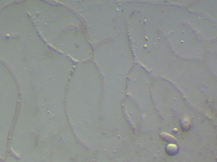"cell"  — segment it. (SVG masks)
Returning <instances> with one entry per match:
<instances>
[{"instance_id": "obj_1", "label": "cell", "mask_w": 217, "mask_h": 162, "mask_svg": "<svg viewBox=\"0 0 217 162\" xmlns=\"http://www.w3.org/2000/svg\"><path fill=\"white\" fill-rule=\"evenodd\" d=\"M160 136L163 139L167 141L168 142H170L171 143H174L176 142V139L172 136L165 133L161 134H160Z\"/></svg>"}, {"instance_id": "obj_2", "label": "cell", "mask_w": 217, "mask_h": 162, "mask_svg": "<svg viewBox=\"0 0 217 162\" xmlns=\"http://www.w3.org/2000/svg\"><path fill=\"white\" fill-rule=\"evenodd\" d=\"M166 150L169 154H173V153L177 152V147L175 145L169 144L167 147Z\"/></svg>"}]
</instances>
